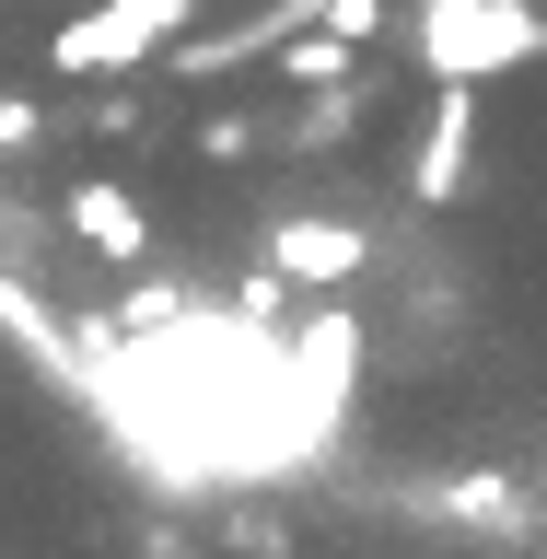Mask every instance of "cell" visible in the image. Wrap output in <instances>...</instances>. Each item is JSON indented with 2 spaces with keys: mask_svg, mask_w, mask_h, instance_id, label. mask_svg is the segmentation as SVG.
<instances>
[{
  "mask_svg": "<svg viewBox=\"0 0 547 559\" xmlns=\"http://www.w3.org/2000/svg\"><path fill=\"white\" fill-rule=\"evenodd\" d=\"M187 24H199V0H94L82 24L47 35V59H59V82H117V70L164 59Z\"/></svg>",
  "mask_w": 547,
  "mask_h": 559,
  "instance_id": "7a4b0ae2",
  "label": "cell"
},
{
  "mask_svg": "<svg viewBox=\"0 0 547 559\" xmlns=\"http://www.w3.org/2000/svg\"><path fill=\"white\" fill-rule=\"evenodd\" d=\"M35 129H47V105H24V94H0V164H12V152H35Z\"/></svg>",
  "mask_w": 547,
  "mask_h": 559,
  "instance_id": "30bf717a",
  "label": "cell"
},
{
  "mask_svg": "<svg viewBox=\"0 0 547 559\" xmlns=\"http://www.w3.org/2000/svg\"><path fill=\"white\" fill-rule=\"evenodd\" d=\"M408 47L431 82H489V70H524L547 59V24L524 0H419L408 12Z\"/></svg>",
  "mask_w": 547,
  "mask_h": 559,
  "instance_id": "6da1fadb",
  "label": "cell"
},
{
  "mask_svg": "<svg viewBox=\"0 0 547 559\" xmlns=\"http://www.w3.org/2000/svg\"><path fill=\"white\" fill-rule=\"evenodd\" d=\"M466 152H478V82H431V117H419V152H408V199L454 210L466 199Z\"/></svg>",
  "mask_w": 547,
  "mask_h": 559,
  "instance_id": "3957f363",
  "label": "cell"
},
{
  "mask_svg": "<svg viewBox=\"0 0 547 559\" xmlns=\"http://www.w3.org/2000/svg\"><path fill=\"white\" fill-rule=\"evenodd\" d=\"M59 222L94 245V257H152V210H140L129 187H105V175H94V187H70V199H59Z\"/></svg>",
  "mask_w": 547,
  "mask_h": 559,
  "instance_id": "5b68a950",
  "label": "cell"
},
{
  "mask_svg": "<svg viewBox=\"0 0 547 559\" xmlns=\"http://www.w3.org/2000/svg\"><path fill=\"white\" fill-rule=\"evenodd\" d=\"M349 59H361V35H349V24H304L292 47H280V70H292L304 94H326V82H361Z\"/></svg>",
  "mask_w": 547,
  "mask_h": 559,
  "instance_id": "52a82bcc",
  "label": "cell"
},
{
  "mask_svg": "<svg viewBox=\"0 0 547 559\" xmlns=\"http://www.w3.org/2000/svg\"><path fill=\"white\" fill-rule=\"evenodd\" d=\"M431 513H443V524H489V536H524L536 501H524L513 478H443V489H431Z\"/></svg>",
  "mask_w": 547,
  "mask_h": 559,
  "instance_id": "8992f818",
  "label": "cell"
},
{
  "mask_svg": "<svg viewBox=\"0 0 547 559\" xmlns=\"http://www.w3.org/2000/svg\"><path fill=\"white\" fill-rule=\"evenodd\" d=\"M361 129V82H338V94H314L304 117H292V140H304V152H326V140H349Z\"/></svg>",
  "mask_w": 547,
  "mask_h": 559,
  "instance_id": "ba28073f",
  "label": "cell"
},
{
  "mask_svg": "<svg viewBox=\"0 0 547 559\" xmlns=\"http://www.w3.org/2000/svg\"><path fill=\"white\" fill-rule=\"evenodd\" d=\"M361 257H373L361 222H326V210H280V222H269V269L292 280V292H338Z\"/></svg>",
  "mask_w": 547,
  "mask_h": 559,
  "instance_id": "277c9868",
  "label": "cell"
},
{
  "mask_svg": "<svg viewBox=\"0 0 547 559\" xmlns=\"http://www.w3.org/2000/svg\"><path fill=\"white\" fill-rule=\"evenodd\" d=\"M257 140H269V129H257V117H210V129H199V152H210V164H245Z\"/></svg>",
  "mask_w": 547,
  "mask_h": 559,
  "instance_id": "9c48e42d",
  "label": "cell"
}]
</instances>
